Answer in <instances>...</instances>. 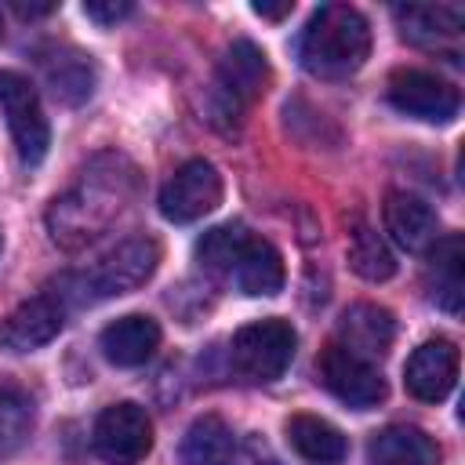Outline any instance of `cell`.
<instances>
[{
	"label": "cell",
	"mask_w": 465,
	"mask_h": 465,
	"mask_svg": "<svg viewBox=\"0 0 465 465\" xmlns=\"http://www.w3.org/2000/svg\"><path fill=\"white\" fill-rule=\"evenodd\" d=\"M127 196H131V174H120L116 167L91 163L84 171V178L76 182V189L58 196L47 211V229L54 236V243H62L69 251L91 243L94 236H102L109 229V222L120 214Z\"/></svg>",
	"instance_id": "6da1fadb"
},
{
	"label": "cell",
	"mask_w": 465,
	"mask_h": 465,
	"mask_svg": "<svg viewBox=\"0 0 465 465\" xmlns=\"http://www.w3.org/2000/svg\"><path fill=\"white\" fill-rule=\"evenodd\" d=\"M302 65L320 80H341L356 73L371 54V25L349 4H323L298 44Z\"/></svg>",
	"instance_id": "7a4b0ae2"
},
{
	"label": "cell",
	"mask_w": 465,
	"mask_h": 465,
	"mask_svg": "<svg viewBox=\"0 0 465 465\" xmlns=\"http://www.w3.org/2000/svg\"><path fill=\"white\" fill-rule=\"evenodd\" d=\"M156 262H160V247L149 240V236H134V240H124L120 247H113L105 258H98L91 269L84 272H73L62 280V291L54 294L58 302H76V305H87V302H102V298H116V294H127L134 287H142L153 272H156Z\"/></svg>",
	"instance_id": "3957f363"
},
{
	"label": "cell",
	"mask_w": 465,
	"mask_h": 465,
	"mask_svg": "<svg viewBox=\"0 0 465 465\" xmlns=\"http://www.w3.org/2000/svg\"><path fill=\"white\" fill-rule=\"evenodd\" d=\"M269 87V58L258 44L251 40H232L218 62V76H214V94H211V120H232V127L240 124V116L265 94Z\"/></svg>",
	"instance_id": "277c9868"
},
{
	"label": "cell",
	"mask_w": 465,
	"mask_h": 465,
	"mask_svg": "<svg viewBox=\"0 0 465 465\" xmlns=\"http://www.w3.org/2000/svg\"><path fill=\"white\" fill-rule=\"evenodd\" d=\"M298 334L287 320H254L232 334V367L247 381H276L294 360Z\"/></svg>",
	"instance_id": "5b68a950"
},
{
	"label": "cell",
	"mask_w": 465,
	"mask_h": 465,
	"mask_svg": "<svg viewBox=\"0 0 465 465\" xmlns=\"http://www.w3.org/2000/svg\"><path fill=\"white\" fill-rule=\"evenodd\" d=\"M316 374H320L323 389H327L334 400H341V403H349V407H356V411H371V407H378V403L385 400V378H381V371H378L371 360L349 352V349L338 345V341H331V345L320 352Z\"/></svg>",
	"instance_id": "8992f818"
},
{
	"label": "cell",
	"mask_w": 465,
	"mask_h": 465,
	"mask_svg": "<svg viewBox=\"0 0 465 465\" xmlns=\"http://www.w3.org/2000/svg\"><path fill=\"white\" fill-rule=\"evenodd\" d=\"M0 109L7 116V127H11V138L18 145L22 163L36 167L47 156L51 131H47V116L40 109L36 87L22 73H11V69L0 73Z\"/></svg>",
	"instance_id": "52a82bcc"
},
{
	"label": "cell",
	"mask_w": 465,
	"mask_h": 465,
	"mask_svg": "<svg viewBox=\"0 0 465 465\" xmlns=\"http://www.w3.org/2000/svg\"><path fill=\"white\" fill-rule=\"evenodd\" d=\"M222 203V174L207 160L182 163L160 189V214L167 222H196Z\"/></svg>",
	"instance_id": "ba28073f"
},
{
	"label": "cell",
	"mask_w": 465,
	"mask_h": 465,
	"mask_svg": "<svg viewBox=\"0 0 465 465\" xmlns=\"http://www.w3.org/2000/svg\"><path fill=\"white\" fill-rule=\"evenodd\" d=\"M153 447V421L138 403H113L94 421V450L109 465H134Z\"/></svg>",
	"instance_id": "9c48e42d"
},
{
	"label": "cell",
	"mask_w": 465,
	"mask_h": 465,
	"mask_svg": "<svg viewBox=\"0 0 465 465\" xmlns=\"http://www.w3.org/2000/svg\"><path fill=\"white\" fill-rule=\"evenodd\" d=\"M389 102L425 124H450L458 116V91L425 69H396L389 76Z\"/></svg>",
	"instance_id": "30bf717a"
},
{
	"label": "cell",
	"mask_w": 465,
	"mask_h": 465,
	"mask_svg": "<svg viewBox=\"0 0 465 465\" xmlns=\"http://www.w3.org/2000/svg\"><path fill=\"white\" fill-rule=\"evenodd\" d=\"M62 323H65V305L54 294H36L0 320V349L4 352H33V349L47 345L51 338H58Z\"/></svg>",
	"instance_id": "8fae6325"
},
{
	"label": "cell",
	"mask_w": 465,
	"mask_h": 465,
	"mask_svg": "<svg viewBox=\"0 0 465 465\" xmlns=\"http://www.w3.org/2000/svg\"><path fill=\"white\" fill-rule=\"evenodd\" d=\"M458 381V349L447 338L421 341L403 363V385L421 403H440Z\"/></svg>",
	"instance_id": "7c38bea8"
},
{
	"label": "cell",
	"mask_w": 465,
	"mask_h": 465,
	"mask_svg": "<svg viewBox=\"0 0 465 465\" xmlns=\"http://www.w3.org/2000/svg\"><path fill=\"white\" fill-rule=\"evenodd\" d=\"M381 214H385L389 236L403 251H411V254L429 251L440 240V218H436V211L421 196H414V193H389Z\"/></svg>",
	"instance_id": "4fadbf2b"
},
{
	"label": "cell",
	"mask_w": 465,
	"mask_h": 465,
	"mask_svg": "<svg viewBox=\"0 0 465 465\" xmlns=\"http://www.w3.org/2000/svg\"><path fill=\"white\" fill-rule=\"evenodd\" d=\"M229 283L240 294H251V298L276 294L283 287V258H280V251L269 240L247 236L243 247H240V254H236V262H232Z\"/></svg>",
	"instance_id": "5bb4252c"
},
{
	"label": "cell",
	"mask_w": 465,
	"mask_h": 465,
	"mask_svg": "<svg viewBox=\"0 0 465 465\" xmlns=\"http://www.w3.org/2000/svg\"><path fill=\"white\" fill-rule=\"evenodd\" d=\"M338 334H341L338 345H345L349 352H356V356H363V360L374 363L378 356L389 352L392 334H396V323H392V312L389 309H378V305L360 302V305H349L341 312Z\"/></svg>",
	"instance_id": "9a60e30c"
},
{
	"label": "cell",
	"mask_w": 465,
	"mask_h": 465,
	"mask_svg": "<svg viewBox=\"0 0 465 465\" xmlns=\"http://www.w3.org/2000/svg\"><path fill=\"white\" fill-rule=\"evenodd\" d=\"M403 36L421 47H454L465 29V11L458 4H407L396 7Z\"/></svg>",
	"instance_id": "2e32d148"
},
{
	"label": "cell",
	"mask_w": 465,
	"mask_h": 465,
	"mask_svg": "<svg viewBox=\"0 0 465 465\" xmlns=\"http://www.w3.org/2000/svg\"><path fill=\"white\" fill-rule=\"evenodd\" d=\"M367 465H440V443L414 425H389L371 436Z\"/></svg>",
	"instance_id": "e0dca14e"
},
{
	"label": "cell",
	"mask_w": 465,
	"mask_h": 465,
	"mask_svg": "<svg viewBox=\"0 0 465 465\" xmlns=\"http://www.w3.org/2000/svg\"><path fill=\"white\" fill-rule=\"evenodd\" d=\"M98 341H102V352H105L109 363H116V367H138V363H145L156 352L160 327H156V320H149L142 312H131V316L113 320L102 331Z\"/></svg>",
	"instance_id": "ac0fdd59"
},
{
	"label": "cell",
	"mask_w": 465,
	"mask_h": 465,
	"mask_svg": "<svg viewBox=\"0 0 465 465\" xmlns=\"http://www.w3.org/2000/svg\"><path fill=\"white\" fill-rule=\"evenodd\" d=\"M44 80L51 87V94L65 105H80L84 98H91L94 91V65L84 51L76 47H58L51 54H44Z\"/></svg>",
	"instance_id": "d6986e66"
},
{
	"label": "cell",
	"mask_w": 465,
	"mask_h": 465,
	"mask_svg": "<svg viewBox=\"0 0 465 465\" xmlns=\"http://www.w3.org/2000/svg\"><path fill=\"white\" fill-rule=\"evenodd\" d=\"M287 443L305 461H312V465H338L345 458V450H349L345 447V436L331 421H323L316 414H294V418H287Z\"/></svg>",
	"instance_id": "ffe728a7"
},
{
	"label": "cell",
	"mask_w": 465,
	"mask_h": 465,
	"mask_svg": "<svg viewBox=\"0 0 465 465\" xmlns=\"http://www.w3.org/2000/svg\"><path fill=\"white\" fill-rule=\"evenodd\" d=\"M236 436L218 414L196 418L182 436V461L185 465H232Z\"/></svg>",
	"instance_id": "44dd1931"
},
{
	"label": "cell",
	"mask_w": 465,
	"mask_h": 465,
	"mask_svg": "<svg viewBox=\"0 0 465 465\" xmlns=\"http://www.w3.org/2000/svg\"><path fill=\"white\" fill-rule=\"evenodd\" d=\"M461 236L447 232L429 247V276H432V298L436 305H443L447 312L461 309Z\"/></svg>",
	"instance_id": "7402d4cb"
},
{
	"label": "cell",
	"mask_w": 465,
	"mask_h": 465,
	"mask_svg": "<svg viewBox=\"0 0 465 465\" xmlns=\"http://www.w3.org/2000/svg\"><path fill=\"white\" fill-rule=\"evenodd\" d=\"M247 236H251V232H247L240 222L214 225V229H207V232L196 240V262H200L211 276L229 280L232 262H236V254H240V247H243Z\"/></svg>",
	"instance_id": "603a6c76"
},
{
	"label": "cell",
	"mask_w": 465,
	"mask_h": 465,
	"mask_svg": "<svg viewBox=\"0 0 465 465\" xmlns=\"http://www.w3.org/2000/svg\"><path fill=\"white\" fill-rule=\"evenodd\" d=\"M349 265L356 276L371 280V283H381V280H392L396 276V254L389 251V243L371 229V225H360L349 240Z\"/></svg>",
	"instance_id": "cb8c5ba5"
},
{
	"label": "cell",
	"mask_w": 465,
	"mask_h": 465,
	"mask_svg": "<svg viewBox=\"0 0 465 465\" xmlns=\"http://www.w3.org/2000/svg\"><path fill=\"white\" fill-rule=\"evenodd\" d=\"M29 429H33L29 396L22 389L0 381V458L15 454L29 440Z\"/></svg>",
	"instance_id": "d4e9b609"
},
{
	"label": "cell",
	"mask_w": 465,
	"mask_h": 465,
	"mask_svg": "<svg viewBox=\"0 0 465 465\" xmlns=\"http://www.w3.org/2000/svg\"><path fill=\"white\" fill-rule=\"evenodd\" d=\"M134 7L127 4V0H109V4H98V0H91V4H84V15L91 18V22H98V25H113V22H120V18H127Z\"/></svg>",
	"instance_id": "484cf974"
},
{
	"label": "cell",
	"mask_w": 465,
	"mask_h": 465,
	"mask_svg": "<svg viewBox=\"0 0 465 465\" xmlns=\"http://www.w3.org/2000/svg\"><path fill=\"white\" fill-rule=\"evenodd\" d=\"M251 11H254L258 18L280 22V18H287V15L294 11V4H291V0H283V4H265V0H254V4H251Z\"/></svg>",
	"instance_id": "4316f807"
},
{
	"label": "cell",
	"mask_w": 465,
	"mask_h": 465,
	"mask_svg": "<svg viewBox=\"0 0 465 465\" xmlns=\"http://www.w3.org/2000/svg\"><path fill=\"white\" fill-rule=\"evenodd\" d=\"M15 11H18L22 18H36V15H51L54 4H22V0H15Z\"/></svg>",
	"instance_id": "83f0119b"
},
{
	"label": "cell",
	"mask_w": 465,
	"mask_h": 465,
	"mask_svg": "<svg viewBox=\"0 0 465 465\" xmlns=\"http://www.w3.org/2000/svg\"><path fill=\"white\" fill-rule=\"evenodd\" d=\"M0 36H4V18H0Z\"/></svg>",
	"instance_id": "f1b7e54d"
}]
</instances>
